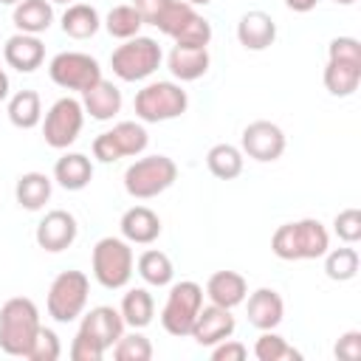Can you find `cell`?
<instances>
[{
    "label": "cell",
    "instance_id": "6da1fadb",
    "mask_svg": "<svg viewBox=\"0 0 361 361\" xmlns=\"http://www.w3.org/2000/svg\"><path fill=\"white\" fill-rule=\"evenodd\" d=\"M330 248V234L316 217H305L296 223H282L271 237V251L279 259H319Z\"/></svg>",
    "mask_w": 361,
    "mask_h": 361
},
{
    "label": "cell",
    "instance_id": "7a4b0ae2",
    "mask_svg": "<svg viewBox=\"0 0 361 361\" xmlns=\"http://www.w3.org/2000/svg\"><path fill=\"white\" fill-rule=\"evenodd\" d=\"M39 330V310L28 296H11L0 307V350L25 358Z\"/></svg>",
    "mask_w": 361,
    "mask_h": 361
},
{
    "label": "cell",
    "instance_id": "3957f363",
    "mask_svg": "<svg viewBox=\"0 0 361 361\" xmlns=\"http://www.w3.org/2000/svg\"><path fill=\"white\" fill-rule=\"evenodd\" d=\"M90 265H93V276L102 288L118 290L133 279L135 257H133V248L124 237H102L93 245Z\"/></svg>",
    "mask_w": 361,
    "mask_h": 361
},
{
    "label": "cell",
    "instance_id": "277c9868",
    "mask_svg": "<svg viewBox=\"0 0 361 361\" xmlns=\"http://www.w3.org/2000/svg\"><path fill=\"white\" fill-rule=\"evenodd\" d=\"M189 107V96L186 90L178 85V82H166V79H158V82H149L144 85L135 99H133V110L141 121L147 124H158V121H169V118H178L183 116Z\"/></svg>",
    "mask_w": 361,
    "mask_h": 361
},
{
    "label": "cell",
    "instance_id": "5b68a950",
    "mask_svg": "<svg viewBox=\"0 0 361 361\" xmlns=\"http://www.w3.org/2000/svg\"><path fill=\"white\" fill-rule=\"evenodd\" d=\"M178 178V166L169 155H147L124 169V189L135 200H149L166 192Z\"/></svg>",
    "mask_w": 361,
    "mask_h": 361
},
{
    "label": "cell",
    "instance_id": "8992f818",
    "mask_svg": "<svg viewBox=\"0 0 361 361\" xmlns=\"http://www.w3.org/2000/svg\"><path fill=\"white\" fill-rule=\"evenodd\" d=\"M164 54L152 37H130L110 54V68L121 82H141L152 76L161 65Z\"/></svg>",
    "mask_w": 361,
    "mask_h": 361
},
{
    "label": "cell",
    "instance_id": "52a82bcc",
    "mask_svg": "<svg viewBox=\"0 0 361 361\" xmlns=\"http://www.w3.org/2000/svg\"><path fill=\"white\" fill-rule=\"evenodd\" d=\"M87 293H90V279L85 271H62L54 276L51 288H48V316L59 324H68L73 319H79L85 313L87 305Z\"/></svg>",
    "mask_w": 361,
    "mask_h": 361
},
{
    "label": "cell",
    "instance_id": "ba28073f",
    "mask_svg": "<svg viewBox=\"0 0 361 361\" xmlns=\"http://www.w3.org/2000/svg\"><path fill=\"white\" fill-rule=\"evenodd\" d=\"M203 307V288L192 279H183V282H175L166 293V302L161 307V324L169 336H189L192 333V324L197 319Z\"/></svg>",
    "mask_w": 361,
    "mask_h": 361
},
{
    "label": "cell",
    "instance_id": "9c48e42d",
    "mask_svg": "<svg viewBox=\"0 0 361 361\" xmlns=\"http://www.w3.org/2000/svg\"><path fill=\"white\" fill-rule=\"evenodd\" d=\"M82 127H85V107H82V102L73 99V96H62L45 113L42 138L54 149H68L79 138Z\"/></svg>",
    "mask_w": 361,
    "mask_h": 361
},
{
    "label": "cell",
    "instance_id": "30bf717a",
    "mask_svg": "<svg viewBox=\"0 0 361 361\" xmlns=\"http://www.w3.org/2000/svg\"><path fill=\"white\" fill-rule=\"evenodd\" d=\"M48 76L62 90H79L85 93L90 85L102 79V68L90 54L82 51H62L48 62Z\"/></svg>",
    "mask_w": 361,
    "mask_h": 361
},
{
    "label": "cell",
    "instance_id": "8fae6325",
    "mask_svg": "<svg viewBox=\"0 0 361 361\" xmlns=\"http://www.w3.org/2000/svg\"><path fill=\"white\" fill-rule=\"evenodd\" d=\"M240 149H243V155H248L259 164L276 161L285 152V133L274 121H265V118L251 121L240 135Z\"/></svg>",
    "mask_w": 361,
    "mask_h": 361
},
{
    "label": "cell",
    "instance_id": "7c38bea8",
    "mask_svg": "<svg viewBox=\"0 0 361 361\" xmlns=\"http://www.w3.org/2000/svg\"><path fill=\"white\" fill-rule=\"evenodd\" d=\"M79 234V226H76V217L65 209H51L39 223H37V231H34V240L42 251H51V254H59L65 248L73 245Z\"/></svg>",
    "mask_w": 361,
    "mask_h": 361
},
{
    "label": "cell",
    "instance_id": "4fadbf2b",
    "mask_svg": "<svg viewBox=\"0 0 361 361\" xmlns=\"http://www.w3.org/2000/svg\"><path fill=\"white\" fill-rule=\"evenodd\" d=\"M237 322L231 316L228 307H220V305H209V307H200L195 324H192V338L200 344V347H214L217 341L223 338H231Z\"/></svg>",
    "mask_w": 361,
    "mask_h": 361
},
{
    "label": "cell",
    "instance_id": "5bb4252c",
    "mask_svg": "<svg viewBox=\"0 0 361 361\" xmlns=\"http://www.w3.org/2000/svg\"><path fill=\"white\" fill-rule=\"evenodd\" d=\"M3 59L8 68L20 71V73H34L42 62H45V45L37 34H23L17 31L14 37L6 39L3 45Z\"/></svg>",
    "mask_w": 361,
    "mask_h": 361
},
{
    "label": "cell",
    "instance_id": "9a60e30c",
    "mask_svg": "<svg viewBox=\"0 0 361 361\" xmlns=\"http://www.w3.org/2000/svg\"><path fill=\"white\" fill-rule=\"evenodd\" d=\"M245 313L257 330H276L285 319V302L274 288H257L245 302Z\"/></svg>",
    "mask_w": 361,
    "mask_h": 361
},
{
    "label": "cell",
    "instance_id": "2e32d148",
    "mask_svg": "<svg viewBox=\"0 0 361 361\" xmlns=\"http://www.w3.org/2000/svg\"><path fill=\"white\" fill-rule=\"evenodd\" d=\"M237 39L245 51H265L276 39V23L265 11H245L237 23Z\"/></svg>",
    "mask_w": 361,
    "mask_h": 361
},
{
    "label": "cell",
    "instance_id": "e0dca14e",
    "mask_svg": "<svg viewBox=\"0 0 361 361\" xmlns=\"http://www.w3.org/2000/svg\"><path fill=\"white\" fill-rule=\"evenodd\" d=\"M121 237L135 245H149L161 237V217L149 206H133L121 214Z\"/></svg>",
    "mask_w": 361,
    "mask_h": 361
},
{
    "label": "cell",
    "instance_id": "ac0fdd59",
    "mask_svg": "<svg viewBox=\"0 0 361 361\" xmlns=\"http://www.w3.org/2000/svg\"><path fill=\"white\" fill-rule=\"evenodd\" d=\"M206 296L212 305H220V307H237L245 302L248 296V282L243 274L237 271H214L209 279H206Z\"/></svg>",
    "mask_w": 361,
    "mask_h": 361
},
{
    "label": "cell",
    "instance_id": "d6986e66",
    "mask_svg": "<svg viewBox=\"0 0 361 361\" xmlns=\"http://www.w3.org/2000/svg\"><path fill=\"white\" fill-rule=\"evenodd\" d=\"M82 107H85V113H87L90 118H96V121H110V118H116L118 110H121V90H118L113 82H107V79L102 76L96 85H90V87L82 93Z\"/></svg>",
    "mask_w": 361,
    "mask_h": 361
},
{
    "label": "cell",
    "instance_id": "ffe728a7",
    "mask_svg": "<svg viewBox=\"0 0 361 361\" xmlns=\"http://www.w3.org/2000/svg\"><path fill=\"white\" fill-rule=\"evenodd\" d=\"M82 330H87L90 336H96L107 350L121 338V333H124V319H121V313L116 310V307H110V305H96V307H90L85 316H82V324H79Z\"/></svg>",
    "mask_w": 361,
    "mask_h": 361
},
{
    "label": "cell",
    "instance_id": "44dd1931",
    "mask_svg": "<svg viewBox=\"0 0 361 361\" xmlns=\"http://www.w3.org/2000/svg\"><path fill=\"white\" fill-rule=\"evenodd\" d=\"M209 48H183V45H175L166 56V68L175 79L180 82H195L200 79L206 71H209Z\"/></svg>",
    "mask_w": 361,
    "mask_h": 361
},
{
    "label": "cell",
    "instance_id": "7402d4cb",
    "mask_svg": "<svg viewBox=\"0 0 361 361\" xmlns=\"http://www.w3.org/2000/svg\"><path fill=\"white\" fill-rule=\"evenodd\" d=\"M322 82L327 87L330 96L347 99L358 90L361 85V62H347V59H327Z\"/></svg>",
    "mask_w": 361,
    "mask_h": 361
},
{
    "label": "cell",
    "instance_id": "603a6c76",
    "mask_svg": "<svg viewBox=\"0 0 361 361\" xmlns=\"http://www.w3.org/2000/svg\"><path fill=\"white\" fill-rule=\"evenodd\" d=\"M54 180L68 189V192H79L93 180V164L87 155L82 152H65L56 164H54Z\"/></svg>",
    "mask_w": 361,
    "mask_h": 361
},
{
    "label": "cell",
    "instance_id": "cb8c5ba5",
    "mask_svg": "<svg viewBox=\"0 0 361 361\" xmlns=\"http://www.w3.org/2000/svg\"><path fill=\"white\" fill-rule=\"evenodd\" d=\"M11 20H14L17 31H23V34H37V37H39V34L48 31L51 23H54V6H51V0H20V3L14 6Z\"/></svg>",
    "mask_w": 361,
    "mask_h": 361
},
{
    "label": "cell",
    "instance_id": "d4e9b609",
    "mask_svg": "<svg viewBox=\"0 0 361 361\" xmlns=\"http://www.w3.org/2000/svg\"><path fill=\"white\" fill-rule=\"evenodd\" d=\"M51 189H54V183L45 172H25L17 178L14 197L25 212H39L51 200Z\"/></svg>",
    "mask_w": 361,
    "mask_h": 361
},
{
    "label": "cell",
    "instance_id": "484cf974",
    "mask_svg": "<svg viewBox=\"0 0 361 361\" xmlns=\"http://www.w3.org/2000/svg\"><path fill=\"white\" fill-rule=\"evenodd\" d=\"M118 313H121V319H124L127 327L141 330V327H147V324L152 322V316H155V299H152V293H149L147 288H130V290L121 296Z\"/></svg>",
    "mask_w": 361,
    "mask_h": 361
},
{
    "label": "cell",
    "instance_id": "4316f807",
    "mask_svg": "<svg viewBox=\"0 0 361 361\" xmlns=\"http://www.w3.org/2000/svg\"><path fill=\"white\" fill-rule=\"evenodd\" d=\"M102 28V17L87 3H71L62 14V31L73 39H90Z\"/></svg>",
    "mask_w": 361,
    "mask_h": 361
},
{
    "label": "cell",
    "instance_id": "83f0119b",
    "mask_svg": "<svg viewBox=\"0 0 361 361\" xmlns=\"http://www.w3.org/2000/svg\"><path fill=\"white\" fill-rule=\"evenodd\" d=\"M8 121L20 130H31L42 121V102H39V93L37 90H17L11 99H8Z\"/></svg>",
    "mask_w": 361,
    "mask_h": 361
},
{
    "label": "cell",
    "instance_id": "f1b7e54d",
    "mask_svg": "<svg viewBox=\"0 0 361 361\" xmlns=\"http://www.w3.org/2000/svg\"><path fill=\"white\" fill-rule=\"evenodd\" d=\"M206 166L214 178L220 180H231L243 172V149L234 144H214L206 152Z\"/></svg>",
    "mask_w": 361,
    "mask_h": 361
},
{
    "label": "cell",
    "instance_id": "f546056e",
    "mask_svg": "<svg viewBox=\"0 0 361 361\" xmlns=\"http://www.w3.org/2000/svg\"><path fill=\"white\" fill-rule=\"evenodd\" d=\"M135 268H138V276H141L147 285H152V288H164V285H169L172 276H175L172 259H169L164 251H158V248L144 251V254L138 257Z\"/></svg>",
    "mask_w": 361,
    "mask_h": 361
},
{
    "label": "cell",
    "instance_id": "4dcf8cb0",
    "mask_svg": "<svg viewBox=\"0 0 361 361\" xmlns=\"http://www.w3.org/2000/svg\"><path fill=\"white\" fill-rule=\"evenodd\" d=\"M141 25H144V20H141V14L135 11V6H133V3L113 6V8L107 11V17H104V28H107V34H110V37H116V39L138 37Z\"/></svg>",
    "mask_w": 361,
    "mask_h": 361
},
{
    "label": "cell",
    "instance_id": "1f68e13d",
    "mask_svg": "<svg viewBox=\"0 0 361 361\" xmlns=\"http://www.w3.org/2000/svg\"><path fill=\"white\" fill-rule=\"evenodd\" d=\"M358 251L353 245H341V248H327L324 251V274L333 279V282H350L355 274H358Z\"/></svg>",
    "mask_w": 361,
    "mask_h": 361
},
{
    "label": "cell",
    "instance_id": "d6a6232c",
    "mask_svg": "<svg viewBox=\"0 0 361 361\" xmlns=\"http://www.w3.org/2000/svg\"><path fill=\"white\" fill-rule=\"evenodd\" d=\"M110 135H113V141H116L121 158H127V155H141V152L147 149V144H149V135H147L144 124H138V121H118V124L110 130Z\"/></svg>",
    "mask_w": 361,
    "mask_h": 361
},
{
    "label": "cell",
    "instance_id": "836d02e7",
    "mask_svg": "<svg viewBox=\"0 0 361 361\" xmlns=\"http://www.w3.org/2000/svg\"><path fill=\"white\" fill-rule=\"evenodd\" d=\"M254 355H257V361H299L302 358V353L299 350H293L279 333H274V330H262V336L257 338V344H254Z\"/></svg>",
    "mask_w": 361,
    "mask_h": 361
},
{
    "label": "cell",
    "instance_id": "e575fe53",
    "mask_svg": "<svg viewBox=\"0 0 361 361\" xmlns=\"http://www.w3.org/2000/svg\"><path fill=\"white\" fill-rule=\"evenodd\" d=\"M195 14H197V11H195V6H192V3H186V0H169V3H166V8L158 14V20H155L152 25H155L161 34H166V37H172V39H175V37H178V31H180V28H183Z\"/></svg>",
    "mask_w": 361,
    "mask_h": 361
},
{
    "label": "cell",
    "instance_id": "d590c367",
    "mask_svg": "<svg viewBox=\"0 0 361 361\" xmlns=\"http://www.w3.org/2000/svg\"><path fill=\"white\" fill-rule=\"evenodd\" d=\"M116 361H149L152 358V344L144 333L133 330V333H121V338L110 347Z\"/></svg>",
    "mask_w": 361,
    "mask_h": 361
},
{
    "label": "cell",
    "instance_id": "8d00e7d4",
    "mask_svg": "<svg viewBox=\"0 0 361 361\" xmlns=\"http://www.w3.org/2000/svg\"><path fill=\"white\" fill-rule=\"evenodd\" d=\"M59 355H62L59 336H56L51 327H42V324H39V330H37V336H34V341H31L25 358H28V361H56Z\"/></svg>",
    "mask_w": 361,
    "mask_h": 361
},
{
    "label": "cell",
    "instance_id": "74e56055",
    "mask_svg": "<svg viewBox=\"0 0 361 361\" xmlns=\"http://www.w3.org/2000/svg\"><path fill=\"white\" fill-rule=\"evenodd\" d=\"M212 42V23L200 14H195L175 37V45H183V48H206Z\"/></svg>",
    "mask_w": 361,
    "mask_h": 361
},
{
    "label": "cell",
    "instance_id": "f35d334b",
    "mask_svg": "<svg viewBox=\"0 0 361 361\" xmlns=\"http://www.w3.org/2000/svg\"><path fill=\"white\" fill-rule=\"evenodd\" d=\"M104 353H107V347L96 338V336H90L87 330H76V336H73V341H71V358L73 361H102L104 358Z\"/></svg>",
    "mask_w": 361,
    "mask_h": 361
},
{
    "label": "cell",
    "instance_id": "ab89813d",
    "mask_svg": "<svg viewBox=\"0 0 361 361\" xmlns=\"http://www.w3.org/2000/svg\"><path fill=\"white\" fill-rule=\"evenodd\" d=\"M333 231L338 240H344L347 245H355L361 240V212L358 209H344L336 214L333 220Z\"/></svg>",
    "mask_w": 361,
    "mask_h": 361
},
{
    "label": "cell",
    "instance_id": "60d3db41",
    "mask_svg": "<svg viewBox=\"0 0 361 361\" xmlns=\"http://www.w3.org/2000/svg\"><path fill=\"white\" fill-rule=\"evenodd\" d=\"M327 59H347L361 62V42L355 37H336L327 45Z\"/></svg>",
    "mask_w": 361,
    "mask_h": 361
},
{
    "label": "cell",
    "instance_id": "b9f144b4",
    "mask_svg": "<svg viewBox=\"0 0 361 361\" xmlns=\"http://www.w3.org/2000/svg\"><path fill=\"white\" fill-rule=\"evenodd\" d=\"M333 353H336V358H341V361H358V358H361V330H347V333L336 341Z\"/></svg>",
    "mask_w": 361,
    "mask_h": 361
},
{
    "label": "cell",
    "instance_id": "7bdbcfd3",
    "mask_svg": "<svg viewBox=\"0 0 361 361\" xmlns=\"http://www.w3.org/2000/svg\"><path fill=\"white\" fill-rule=\"evenodd\" d=\"M248 355V347L234 338H223L212 347V361H243Z\"/></svg>",
    "mask_w": 361,
    "mask_h": 361
},
{
    "label": "cell",
    "instance_id": "ee69618b",
    "mask_svg": "<svg viewBox=\"0 0 361 361\" xmlns=\"http://www.w3.org/2000/svg\"><path fill=\"white\" fill-rule=\"evenodd\" d=\"M93 158H99L102 164H116V161L121 158V152H118V147H116L110 130H107V133H99V135L93 138Z\"/></svg>",
    "mask_w": 361,
    "mask_h": 361
},
{
    "label": "cell",
    "instance_id": "f6af8a7d",
    "mask_svg": "<svg viewBox=\"0 0 361 361\" xmlns=\"http://www.w3.org/2000/svg\"><path fill=\"white\" fill-rule=\"evenodd\" d=\"M166 3H169V0H133L135 11H138V14H141V20H144V23H149V25L158 20V14L166 8Z\"/></svg>",
    "mask_w": 361,
    "mask_h": 361
},
{
    "label": "cell",
    "instance_id": "bcb514c9",
    "mask_svg": "<svg viewBox=\"0 0 361 361\" xmlns=\"http://www.w3.org/2000/svg\"><path fill=\"white\" fill-rule=\"evenodd\" d=\"M316 3H319V0H285V6H288L290 11H299V14L313 11V8H316Z\"/></svg>",
    "mask_w": 361,
    "mask_h": 361
},
{
    "label": "cell",
    "instance_id": "7dc6e473",
    "mask_svg": "<svg viewBox=\"0 0 361 361\" xmlns=\"http://www.w3.org/2000/svg\"><path fill=\"white\" fill-rule=\"evenodd\" d=\"M8 99V76H6V71L0 68V102H6Z\"/></svg>",
    "mask_w": 361,
    "mask_h": 361
},
{
    "label": "cell",
    "instance_id": "c3c4849f",
    "mask_svg": "<svg viewBox=\"0 0 361 361\" xmlns=\"http://www.w3.org/2000/svg\"><path fill=\"white\" fill-rule=\"evenodd\" d=\"M186 3H192V6H209L212 0H186Z\"/></svg>",
    "mask_w": 361,
    "mask_h": 361
},
{
    "label": "cell",
    "instance_id": "681fc988",
    "mask_svg": "<svg viewBox=\"0 0 361 361\" xmlns=\"http://www.w3.org/2000/svg\"><path fill=\"white\" fill-rule=\"evenodd\" d=\"M0 3H6V6H17L20 0H0Z\"/></svg>",
    "mask_w": 361,
    "mask_h": 361
},
{
    "label": "cell",
    "instance_id": "f907efd6",
    "mask_svg": "<svg viewBox=\"0 0 361 361\" xmlns=\"http://www.w3.org/2000/svg\"><path fill=\"white\" fill-rule=\"evenodd\" d=\"M336 3H341V6H353L355 0H336Z\"/></svg>",
    "mask_w": 361,
    "mask_h": 361
},
{
    "label": "cell",
    "instance_id": "816d5d0a",
    "mask_svg": "<svg viewBox=\"0 0 361 361\" xmlns=\"http://www.w3.org/2000/svg\"><path fill=\"white\" fill-rule=\"evenodd\" d=\"M51 3H65V6H71L73 0H51Z\"/></svg>",
    "mask_w": 361,
    "mask_h": 361
}]
</instances>
